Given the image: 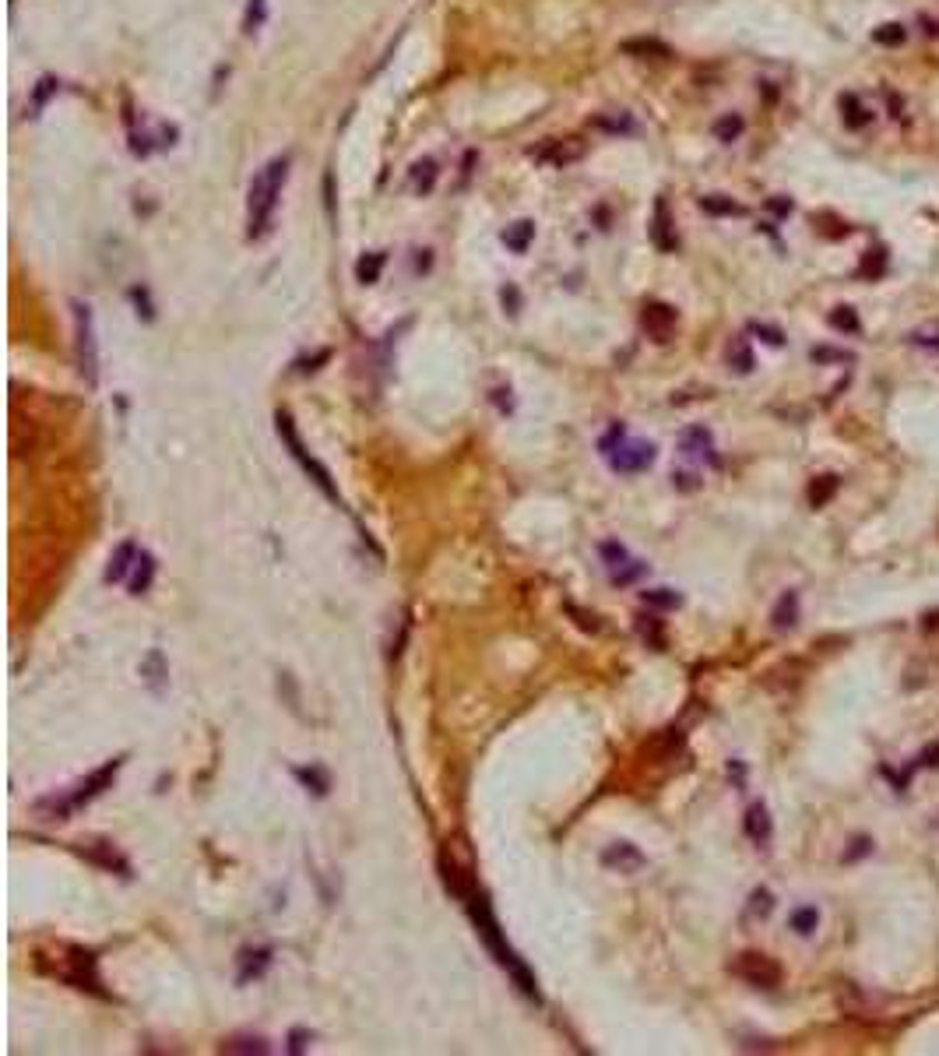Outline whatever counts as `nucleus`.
<instances>
[{
    "instance_id": "nucleus-8",
    "label": "nucleus",
    "mask_w": 939,
    "mask_h": 1056,
    "mask_svg": "<svg viewBox=\"0 0 939 1056\" xmlns=\"http://www.w3.org/2000/svg\"><path fill=\"white\" fill-rule=\"evenodd\" d=\"M60 979L71 982V986H78V989H88V993H99L102 997L99 975H95V954H88L82 947H71V958H64V965H60Z\"/></svg>"
},
{
    "instance_id": "nucleus-31",
    "label": "nucleus",
    "mask_w": 939,
    "mask_h": 1056,
    "mask_svg": "<svg viewBox=\"0 0 939 1056\" xmlns=\"http://www.w3.org/2000/svg\"><path fill=\"white\" fill-rule=\"evenodd\" d=\"M700 208L707 211V215H742L746 208L739 201H732V198H725V194H707V198H700Z\"/></svg>"
},
{
    "instance_id": "nucleus-49",
    "label": "nucleus",
    "mask_w": 939,
    "mask_h": 1056,
    "mask_svg": "<svg viewBox=\"0 0 939 1056\" xmlns=\"http://www.w3.org/2000/svg\"><path fill=\"white\" fill-rule=\"evenodd\" d=\"M753 331H757V335H760V338H764V342H767V345H784V335H781V331H777V327H767V325H753Z\"/></svg>"
},
{
    "instance_id": "nucleus-38",
    "label": "nucleus",
    "mask_w": 939,
    "mask_h": 1056,
    "mask_svg": "<svg viewBox=\"0 0 939 1056\" xmlns=\"http://www.w3.org/2000/svg\"><path fill=\"white\" fill-rule=\"evenodd\" d=\"M830 327H837V331H845V335H855L858 327H862V321H858V314L852 310V307H834V310H830Z\"/></svg>"
},
{
    "instance_id": "nucleus-7",
    "label": "nucleus",
    "mask_w": 939,
    "mask_h": 1056,
    "mask_svg": "<svg viewBox=\"0 0 939 1056\" xmlns=\"http://www.w3.org/2000/svg\"><path fill=\"white\" fill-rule=\"evenodd\" d=\"M528 156L535 163L549 166V169H567V166L584 159V141L580 138H553V141L531 148Z\"/></svg>"
},
{
    "instance_id": "nucleus-50",
    "label": "nucleus",
    "mask_w": 939,
    "mask_h": 1056,
    "mask_svg": "<svg viewBox=\"0 0 939 1056\" xmlns=\"http://www.w3.org/2000/svg\"><path fill=\"white\" fill-rule=\"evenodd\" d=\"M500 300H503V307H510V314H518V307H521V296H518V289H514V285H503V289H500Z\"/></svg>"
},
{
    "instance_id": "nucleus-52",
    "label": "nucleus",
    "mask_w": 939,
    "mask_h": 1056,
    "mask_svg": "<svg viewBox=\"0 0 939 1056\" xmlns=\"http://www.w3.org/2000/svg\"><path fill=\"white\" fill-rule=\"evenodd\" d=\"M922 765H939V743H929L922 750Z\"/></svg>"
},
{
    "instance_id": "nucleus-19",
    "label": "nucleus",
    "mask_w": 939,
    "mask_h": 1056,
    "mask_svg": "<svg viewBox=\"0 0 939 1056\" xmlns=\"http://www.w3.org/2000/svg\"><path fill=\"white\" fill-rule=\"evenodd\" d=\"M531 240H535V222L531 219H521V222H514V226L503 229V244H507V250H514V254H525L531 246Z\"/></svg>"
},
{
    "instance_id": "nucleus-48",
    "label": "nucleus",
    "mask_w": 939,
    "mask_h": 1056,
    "mask_svg": "<svg viewBox=\"0 0 939 1056\" xmlns=\"http://www.w3.org/2000/svg\"><path fill=\"white\" fill-rule=\"evenodd\" d=\"M306 1043H310V1032H306V1028H292V1035H288V1053H303Z\"/></svg>"
},
{
    "instance_id": "nucleus-21",
    "label": "nucleus",
    "mask_w": 939,
    "mask_h": 1056,
    "mask_svg": "<svg viewBox=\"0 0 939 1056\" xmlns=\"http://www.w3.org/2000/svg\"><path fill=\"white\" fill-rule=\"evenodd\" d=\"M152 577H155V557L141 550V557L134 564V577H130V595H145L152 588Z\"/></svg>"
},
{
    "instance_id": "nucleus-51",
    "label": "nucleus",
    "mask_w": 939,
    "mask_h": 1056,
    "mask_svg": "<svg viewBox=\"0 0 939 1056\" xmlns=\"http://www.w3.org/2000/svg\"><path fill=\"white\" fill-rule=\"evenodd\" d=\"M567 610H571L573 616H577V623H580V627H584V631H598V620H595V616H588V613H580V610H577V606H567Z\"/></svg>"
},
{
    "instance_id": "nucleus-47",
    "label": "nucleus",
    "mask_w": 939,
    "mask_h": 1056,
    "mask_svg": "<svg viewBox=\"0 0 939 1056\" xmlns=\"http://www.w3.org/2000/svg\"><path fill=\"white\" fill-rule=\"evenodd\" d=\"M57 85H60L57 78H42L40 88H36V95H32V106H36V110H42V106H46V99L57 92Z\"/></svg>"
},
{
    "instance_id": "nucleus-2",
    "label": "nucleus",
    "mask_w": 939,
    "mask_h": 1056,
    "mask_svg": "<svg viewBox=\"0 0 939 1056\" xmlns=\"http://www.w3.org/2000/svg\"><path fill=\"white\" fill-rule=\"evenodd\" d=\"M286 180H288V156L271 159V163L253 176L250 194H246V222H250L246 237H250V240H261V237L268 233L271 215H275V208H279V198H282Z\"/></svg>"
},
{
    "instance_id": "nucleus-42",
    "label": "nucleus",
    "mask_w": 939,
    "mask_h": 1056,
    "mask_svg": "<svg viewBox=\"0 0 939 1056\" xmlns=\"http://www.w3.org/2000/svg\"><path fill=\"white\" fill-rule=\"evenodd\" d=\"M911 342L918 349H929V353H939V325H922L911 331Z\"/></svg>"
},
{
    "instance_id": "nucleus-25",
    "label": "nucleus",
    "mask_w": 939,
    "mask_h": 1056,
    "mask_svg": "<svg viewBox=\"0 0 939 1056\" xmlns=\"http://www.w3.org/2000/svg\"><path fill=\"white\" fill-rule=\"evenodd\" d=\"M433 183H437V163H433V159H422V163L412 166V187H415L419 194H430Z\"/></svg>"
},
{
    "instance_id": "nucleus-1",
    "label": "nucleus",
    "mask_w": 939,
    "mask_h": 1056,
    "mask_svg": "<svg viewBox=\"0 0 939 1056\" xmlns=\"http://www.w3.org/2000/svg\"><path fill=\"white\" fill-rule=\"evenodd\" d=\"M465 905H468V916H472V923H475L479 936H483V944L490 947V954L496 958V965H500V969H507V975L514 979V986H518V989H521L528 1000L542 1004L538 982H535V975L528 972V965H525V962L514 954V947L507 944V936H503L500 923H496V916H492L490 898H486L483 891H472L468 898H465Z\"/></svg>"
},
{
    "instance_id": "nucleus-11",
    "label": "nucleus",
    "mask_w": 939,
    "mask_h": 1056,
    "mask_svg": "<svg viewBox=\"0 0 939 1056\" xmlns=\"http://www.w3.org/2000/svg\"><path fill=\"white\" fill-rule=\"evenodd\" d=\"M651 244L661 250V254H672L679 246V237H676V226H672V215H669V204L654 201V215H651Z\"/></svg>"
},
{
    "instance_id": "nucleus-43",
    "label": "nucleus",
    "mask_w": 939,
    "mask_h": 1056,
    "mask_svg": "<svg viewBox=\"0 0 939 1056\" xmlns=\"http://www.w3.org/2000/svg\"><path fill=\"white\" fill-rule=\"evenodd\" d=\"M873 40L880 42V46H900V42L908 40V29L898 25V22H890V25H880V29L873 32Z\"/></svg>"
},
{
    "instance_id": "nucleus-35",
    "label": "nucleus",
    "mask_w": 939,
    "mask_h": 1056,
    "mask_svg": "<svg viewBox=\"0 0 939 1056\" xmlns=\"http://www.w3.org/2000/svg\"><path fill=\"white\" fill-rule=\"evenodd\" d=\"M729 363H732L735 373H749L753 370V353H749V342L746 338H735L732 349H729Z\"/></svg>"
},
{
    "instance_id": "nucleus-3",
    "label": "nucleus",
    "mask_w": 939,
    "mask_h": 1056,
    "mask_svg": "<svg viewBox=\"0 0 939 1056\" xmlns=\"http://www.w3.org/2000/svg\"><path fill=\"white\" fill-rule=\"evenodd\" d=\"M602 454L609 458V465H613L616 472H644V469H651L654 465V444H648V441H630L626 437V430H623V423H616L613 430L602 437Z\"/></svg>"
},
{
    "instance_id": "nucleus-23",
    "label": "nucleus",
    "mask_w": 939,
    "mask_h": 1056,
    "mask_svg": "<svg viewBox=\"0 0 939 1056\" xmlns=\"http://www.w3.org/2000/svg\"><path fill=\"white\" fill-rule=\"evenodd\" d=\"M384 264H387V254H384V250H373V254H367V257L356 261V279H359L363 285H373L376 279H380Z\"/></svg>"
},
{
    "instance_id": "nucleus-22",
    "label": "nucleus",
    "mask_w": 939,
    "mask_h": 1056,
    "mask_svg": "<svg viewBox=\"0 0 939 1056\" xmlns=\"http://www.w3.org/2000/svg\"><path fill=\"white\" fill-rule=\"evenodd\" d=\"M841 489V479L837 476H817L813 483H810V489H806V497H810V507H823V504H830L834 500V493Z\"/></svg>"
},
{
    "instance_id": "nucleus-18",
    "label": "nucleus",
    "mask_w": 939,
    "mask_h": 1056,
    "mask_svg": "<svg viewBox=\"0 0 939 1056\" xmlns=\"http://www.w3.org/2000/svg\"><path fill=\"white\" fill-rule=\"evenodd\" d=\"M137 557H141V553H137V546H134V542H120V546H117V553L110 557L106 581H123V577H127V570L137 564Z\"/></svg>"
},
{
    "instance_id": "nucleus-17",
    "label": "nucleus",
    "mask_w": 939,
    "mask_h": 1056,
    "mask_svg": "<svg viewBox=\"0 0 939 1056\" xmlns=\"http://www.w3.org/2000/svg\"><path fill=\"white\" fill-rule=\"evenodd\" d=\"M771 623L775 631H792L799 623V592H781V599L775 603V613H771Z\"/></svg>"
},
{
    "instance_id": "nucleus-36",
    "label": "nucleus",
    "mask_w": 939,
    "mask_h": 1056,
    "mask_svg": "<svg viewBox=\"0 0 939 1056\" xmlns=\"http://www.w3.org/2000/svg\"><path fill=\"white\" fill-rule=\"evenodd\" d=\"M637 631H641V638L651 645V649H665V634H661V620L658 616H641L637 620Z\"/></svg>"
},
{
    "instance_id": "nucleus-32",
    "label": "nucleus",
    "mask_w": 939,
    "mask_h": 1056,
    "mask_svg": "<svg viewBox=\"0 0 939 1056\" xmlns=\"http://www.w3.org/2000/svg\"><path fill=\"white\" fill-rule=\"evenodd\" d=\"M222 1053H268V1043L257 1035H236L222 1043Z\"/></svg>"
},
{
    "instance_id": "nucleus-27",
    "label": "nucleus",
    "mask_w": 939,
    "mask_h": 1056,
    "mask_svg": "<svg viewBox=\"0 0 939 1056\" xmlns=\"http://www.w3.org/2000/svg\"><path fill=\"white\" fill-rule=\"evenodd\" d=\"M883 268H887V250H883V246H873V250L862 257V264H858V279H880Z\"/></svg>"
},
{
    "instance_id": "nucleus-53",
    "label": "nucleus",
    "mask_w": 939,
    "mask_h": 1056,
    "mask_svg": "<svg viewBox=\"0 0 939 1056\" xmlns=\"http://www.w3.org/2000/svg\"><path fill=\"white\" fill-rule=\"evenodd\" d=\"M771 208H775L777 215H784V211H792V204H788V201H771Z\"/></svg>"
},
{
    "instance_id": "nucleus-33",
    "label": "nucleus",
    "mask_w": 939,
    "mask_h": 1056,
    "mask_svg": "<svg viewBox=\"0 0 939 1056\" xmlns=\"http://www.w3.org/2000/svg\"><path fill=\"white\" fill-rule=\"evenodd\" d=\"M679 747H683V732H679V729H665V732H661V736H658V739L651 743V754H654V757H661V761H665V757H672V754H676Z\"/></svg>"
},
{
    "instance_id": "nucleus-20",
    "label": "nucleus",
    "mask_w": 939,
    "mask_h": 1056,
    "mask_svg": "<svg viewBox=\"0 0 939 1056\" xmlns=\"http://www.w3.org/2000/svg\"><path fill=\"white\" fill-rule=\"evenodd\" d=\"M268 965H271V951H268V947H257V951H244V958H240V982H250V979H261Z\"/></svg>"
},
{
    "instance_id": "nucleus-5",
    "label": "nucleus",
    "mask_w": 939,
    "mask_h": 1056,
    "mask_svg": "<svg viewBox=\"0 0 939 1056\" xmlns=\"http://www.w3.org/2000/svg\"><path fill=\"white\" fill-rule=\"evenodd\" d=\"M75 310V353H78V370L88 384L99 380V342H95V321H92V310L88 303H71Z\"/></svg>"
},
{
    "instance_id": "nucleus-4",
    "label": "nucleus",
    "mask_w": 939,
    "mask_h": 1056,
    "mask_svg": "<svg viewBox=\"0 0 939 1056\" xmlns=\"http://www.w3.org/2000/svg\"><path fill=\"white\" fill-rule=\"evenodd\" d=\"M275 426H279V437H282V444L288 447V454L303 465V472L321 487V493H324L327 500H338V487H334V479H331V472H327L324 465L303 447V441H299V434H296V423H292V416H288L286 408H279L275 412Z\"/></svg>"
},
{
    "instance_id": "nucleus-26",
    "label": "nucleus",
    "mask_w": 939,
    "mask_h": 1056,
    "mask_svg": "<svg viewBox=\"0 0 939 1056\" xmlns=\"http://www.w3.org/2000/svg\"><path fill=\"white\" fill-rule=\"evenodd\" d=\"M788 926H792V930H795L799 936H810L819 926V912L813 908V905H802V908H795V912H792Z\"/></svg>"
},
{
    "instance_id": "nucleus-24",
    "label": "nucleus",
    "mask_w": 939,
    "mask_h": 1056,
    "mask_svg": "<svg viewBox=\"0 0 939 1056\" xmlns=\"http://www.w3.org/2000/svg\"><path fill=\"white\" fill-rule=\"evenodd\" d=\"M619 49L630 53V57H672V49L658 40H626Z\"/></svg>"
},
{
    "instance_id": "nucleus-13",
    "label": "nucleus",
    "mask_w": 939,
    "mask_h": 1056,
    "mask_svg": "<svg viewBox=\"0 0 939 1056\" xmlns=\"http://www.w3.org/2000/svg\"><path fill=\"white\" fill-rule=\"evenodd\" d=\"M644 863H648L644 853H641L637 846H630V842H616V846H609V849L602 853V866L619 870V873H637Z\"/></svg>"
},
{
    "instance_id": "nucleus-37",
    "label": "nucleus",
    "mask_w": 939,
    "mask_h": 1056,
    "mask_svg": "<svg viewBox=\"0 0 939 1056\" xmlns=\"http://www.w3.org/2000/svg\"><path fill=\"white\" fill-rule=\"evenodd\" d=\"M771 908H775V894L767 891V888H757V891L749 894V908H746V912H749L753 919H767Z\"/></svg>"
},
{
    "instance_id": "nucleus-29",
    "label": "nucleus",
    "mask_w": 939,
    "mask_h": 1056,
    "mask_svg": "<svg viewBox=\"0 0 939 1056\" xmlns=\"http://www.w3.org/2000/svg\"><path fill=\"white\" fill-rule=\"evenodd\" d=\"M292 774H296L314 796H327V789H331V778H327L324 768H296Z\"/></svg>"
},
{
    "instance_id": "nucleus-39",
    "label": "nucleus",
    "mask_w": 939,
    "mask_h": 1056,
    "mask_svg": "<svg viewBox=\"0 0 939 1056\" xmlns=\"http://www.w3.org/2000/svg\"><path fill=\"white\" fill-rule=\"evenodd\" d=\"M598 550H602V560H606V568L613 570V574L630 564V553H626V546H619V542H602Z\"/></svg>"
},
{
    "instance_id": "nucleus-46",
    "label": "nucleus",
    "mask_w": 939,
    "mask_h": 1056,
    "mask_svg": "<svg viewBox=\"0 0 939 1056\" xmlns=\"http://www.w3.org/2000/svg\"><path fill=\"white\" fill-rule=\"evenodd\" d=\"M644 570H648V568H644L641 560H630V564H626L623 570H616L613 581H616V585H630V581H637V577H641Z\"/></svg>"
},
{
    "instance_id": "nucleus-12",
    "label": "nucleus",
    "mask_w": 939,
    "mask_h": 1056,
    "mask_svg": "<svg viewBox=\"0 0 939 1056\" xmlns=\"http://www.w3.org/2000/svg\"><path fill=\"white\" fill-rule=\"evenodd\" d=\"M437 870H440V881H444V888H447L454 898H468V894L475 891V881H472V873H465L454 859H450L447 853H440V859H437Z\"/></svg>"
},
{
    "instance_id": "nucleus-40",
    "label": "nucleus",
    "mask_w": 939,
    "mask_h": 1056,
    "mask_svg": "<svg viewBox=\"0 0 939 1056\" xmlns=\"http://www.w3.org/2000/svg\"><path fill=\"white\" fill-rule=\"evenodd\" d=\"M742 117L739 113H729V117H722V121H714V138L718 141H735L739 134H742Z\"/></svg>"
},
{
    "instance_id": "nucleus-6",
    "label": "nucleus",
    "mask_w": 939,
    "mask_h": 1056,
    "mask_svg": "<svg viewBox=\"0 0 939 1056\" xmlns=\"http://www.w3.org/2000/svg\"><path fill=\"white\" fill-rule=\"evenodd\" d=\"M732 975H739L742 982H749L757 989H777L784 979V969L764 951H742V954H735Z\"/></svg>"
},
{
    "instance_id": "nucleus-28",
    "label": "nucleus",
    "mask_w": 939,
    "mask_h": 1056,
    "mask_svg": "<svg viewBox=\"0 0 939 1056\" xmlns=\"http://www.w3.org/2000/svg\"><path fill=\"white\" fill-rule=\"evenodd\" d=\"M841 110H845V123L852 130H858V127H865V123L873 121V113L858 103V95H841Z\"/></svg>"
},
{
    "instance_id": "nucleus-30",
    "label": "nucleus",
    "mask_w": 939,
    "mask_h": 1056,
    "mask_svg": "<svg viewBox=\"0 0 939 1056\" xmlns=\"http://www.w3.org/2000/svg\"><path fill=\"white\" fill-rule=\"evenodd\" d=\"M644 603H648L651 610H679V606H683V595L672 592V588H648V592H644Z\"/></svg>"
},
{
    "instance_id": "nucleus-16",
    "label": "nucleus",
    "mask_w": 939,
    "mask_h": 1056,
    "mask_svg": "<svg viewBox=\"0 0 939 1056\" xmlns=\"http://www.w3.org/2000/svg\"><path fill=\"white\" fill-rule=\"evenodd\" d=\"M141 680L152 687L155 694H163L169 687V666H165V655L159 649H152L141 662Z\"/></svg>"
},
{
    "instance_id": "nucleus-14",
    "label": "nucleus",
    "mask_w": 939,
    "mask_h": 1056,
    "mask_svg": "<svg viewBox=\"0 0 939 1056\" xmlns=\"http://www.w3.org/2000/svg\"><path fill=\"white\" fill-rule=\"evenodd\" d=\"M679 451H683L687 458H707V461H714V437H711V430H707V426H690V430H683Z\"/></svg>"
},
{
    "instance_id": "nucleus-44",
    "label": "nucleus",
    "mask_w": 939,
    "mask_h": 1056,
    "mask_svg": "<svg viewBox=\"0 0 939 1056\" xmlns=\"http://www.w3.org/2000/svg\"><path fill=\"white\" fill-rule=\"evenodd\" d=\"M810 356H813V363H848L852 360V353H841V349H830V345H817Z\"/></svg>"
},
{
    "instance_id": "nucleus-34",
    "label": "nucleus",
    "mask_w": 939,
    "mask_h": 1056,
    "mask_svg": "<svg viewBox=\"0 0 939 1056\" xmlns=\"http://www.w3.org/2000/svg\"><path fill=\"white\" fill-rule=\"evenodd\" d=\"M268 18V0H246V14H244V32L253 36Z\"/></svg>"
},
{
    "instance_id": "nucleus-41",
    "label": "nucleus",
    "mask_w": 939,
    "mask_h": 1056,
    "mask_svg": "<svg viewBox=\"0 0 939 1056\" xmlns=\"http://www.w3.org/2000/svg\"><path fill=\"white\" fill-rule=\"evenodd\" d=\"M88 859L99 863L102 870H120V873H127V863H123L120 855L113 853L110 846H102V849H88Z\"/></svg>"
},
{
    "instance_id": "nucleus-45",
    "label": "nucleus",
    "mask_w": 939,
    "mask_h": 1056,
    "mask_svg": "<svg viewBox=\"0 0 939 1056\" xmlns=\"http://www.w3.org/2000/svg\"><path fill=\"white\" fill-rule=\"evenodd\" d=\"M873 853V838L869 835H858L855 842H848V853L841 855V863H855V859H862V855Z\"/></svg>"
},
{
    "instance_id": "nucleus-15",
    "label": "nucleus",
    "mask_w": 939,
    "mask_h": 1056,
    "mask_svg": "<svg viewBox=\"0 0 939 1056\" xmlns=\"http://www.w3.org/2000/svg\"><path fill=\"white\" fill-rule=\"evenodd\" d=\"M742 828H746V835H749V842H757L760 849L771 842V813H767V807L764 803H753L749 810H746V817H742Z\"/></svg>"
},
{
    "instance_id": "nucleus-10",
    "label": "nucleus",
    "mask_w": 939,
    "mask_h": 1056,
    "mask_svg": "<svg viewBox=\"0 0 939 1056\" xmlns=\"http://www.w3.org/2000/svg\"><path fill=\"white\" fill-rule=\"evenodd\" d=\"M120 765H123V757H113V761H106L102 768H95V772L88 774L82 785L75 789V796L67 800L71 810H75V807H84V803H92L95 796H102V792L113 785V778H117V772H120Z\"/></svg>"
},
{
    "instance_id": "nucleus-9",
    "label": "nucleus",
    "mask_w": 939,
    "mask_h": 1056,
    "mask_svg": "<svg viewBox=\"0 0 939 1056\" xmlns=\"http://www.w3.org/2000/svg\"><path fill=\"white\" fill-rule=\"evenodd\" d=\"M676 325H679V314H676V307H669V303H658V300L644 303V310H641V327L648 331V338H654L658 345L672 342Z\"/></svg>"
}]
</instances>
